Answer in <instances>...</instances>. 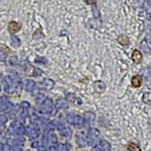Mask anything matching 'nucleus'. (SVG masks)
<instances>
[{
    "label": "nucleus",
    "mask_w": 151,
    "mask_h": 151,
    "mask_svg": "<svg viewBox=\"0 0 151 151\" xmlns=\"http://www.w3.org/2000/svg\"><path fill=\"white\" fill-rule=\"evenodd\" d=\"M12 39H13V42L17 45V44H18V40H17V38H12Z\"/></svg>",
    "instance_id": "1a4fd4ad"
},
{
    "label": "nucleus",
    "mask_w": 151,
    "mask_h": 151,
    "mask_svg": "<svg viewBox=\"0 0 151 151\" xmlns=\"http://www.w3.org/2000/svg\"><path fill=\"white\" fill-rule=\"evenodd\" d=\"M142 81H143V79H142V77L140 76H133L132 77V79H131V84H132V86L133 87H139L140 85H142Z\"/></svg>",
    "instance_id": "f257e3e1"
},
{
    "label": "nucleus",
    "mask_w": 151,
    "mask_h": 151,
    "mask_svg": "<svg viewBox=\"0 0 151 151\" xmlns=\"http://www.w3.org/2000/svg\"><path fill=\"white\" fill-rule=\"evenodd\" d=\"M93 13H94V15H97V17H99V12H98V8L93 5Z\"/></svg>",
    "instance_id": "0eeeda50"
},
{
    "label": "nucleus",
    "mask_w": 151,
    "mask_h": 151,
    "mask_svg": "<svg viewBox=\"0 0 151 151\" xmlns=\"http://www.w3.org/2000/svg\"><path fill=\"white\" fill-rule=\"evenodd\" d=\"M144 11H146L147 13H151V0H145L143 4Z\"/></svg>",
    "instance_id": "423d86ee"
},
{
    "label": "nucleus",
    "mask_w": 151,
    "mask_h": 151,
    "mask_svg": "<svg viewBox=\"0 0 151 151\" xmlns=\"http://www.w3.org/2000/svg\"><path fill=\"white\" fill-rule=\"evenodd\" d=\"M9 31H12V32H17L19 28H20V24L19 22H17V21H12L11 24H9Z\"/></svg>",
    "instance_id": "7ed1b4c3"
},
{
    "label": "nucleus",
    "mask_w": 151,
    "mask_h": 151,
    "mask_svg": "<svg viewBox=\"0 0 151 151\" xmlns=\"http://www.w3.org/2000/svg\"><path fill=\"white\" fill-rule=\"evenodd\" d=\"M126 147H127L129 151H140V147L134 143H129Z\"/></svg>",
    "instance_id": "20e7f679"
},
{
    "label": "nucleus",
    "mask_w": 151,
    "mask_h": 151,
    "mask_svg": "<svg viewBox=\"0 0 151 151\" xmlns=\"http://www.w3.org/2000/svg\"><path fill=\"white\" fill-rule=\"evenodd\" d=\"M85 2L88 5H94V0H85Z\"/></svg>",
    "instance_id": "6e6552de"
},
{
    "label": "nucleus",
    "mask_w": 151,
    "mask_h": 151,
    "mask_svg": "<svg viewBox=\"0 0 151 151\" xmlns=\"http://www.w3.org/2000/svg\"><path fill=\"white\" fill-rule=\"evenodd\" d=\"M118 42H120L122 45H127L129 44V40H127V37L126 35H123V34H120L119 37H118Z\"/></svg>",
    "instance_id": "39448f33"
},
{
    "label": "nucleus",
    "mask_w": 151,
    "mask_h": 151,
    "mask_svg": "<svg viewBox=\"0 0 151 151\" xmlns=\"http://www.w3.org/2000/svg\"><path fill=\"white\" fill-rule=\"evenodd\" d=\"M131 57H132V60H133L134 63H139V61L142 60V53H140V51H138V50H134V51L132 52Z\"/></svg>",
    "instance_id": "f03ea898"
}]
</instances>
